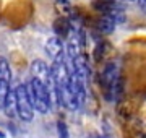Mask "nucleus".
<instances>
[{"label": "nucleus", "instance_id": "obj_5", "mask_svg": "<svg viewBox=\"0 0 146 138\" xmlns=\"http://www.w3.org/2000/svg\"><path fill=\"white\" fill-rule=\"evenodd\" d=\"M115 25H117V23H115L110 16L104 15L99 20V23H98V29H99L101 33H104V34H110V33L115 29Z\"/></svg>", "mask_w": 146, "mask_h": 138}, {"label": "nucleus", "instance_id": "obj_3", "mask_svg": "<svg viewBox=\"0 0 146 138\" xmlns=\"http://www.w3.org/2000/svg\"><path fill=\"white\" fill-rule=\"evenodd\" d=\"M13 91H15V101H16V115L20 117L23 122H31L34 119V109H33L29 98H28L26 86L18 85Z\"/></svg>", "mask_w": 146, "mask_h": 138}, {"label": "nucleus", "instance_id": "obj_4", "mask_svg": "<svg viewBox=\"0 0 146 138\" xmlns=\"http://www.w3.org/2000/svg\"><path fill=\"white\" fill-rule=\"evenodd\" d=\"M46 52L52 60H55V58L65 55V54H63L65 52V47H63V44H62V39H58L57 36H52L46 42Z\"/></svg>", "mask_w": 146, "mask_h": 138}, {"label": "nucleus", "instance_id": "obj_1", "mask_svg": "<svg viewBox=\"0 0 146 138\" xmlns=\"http://www.w3.org/2000/svg\"><path fill=\"white\" fill-rule=\"evenodd\" d=\"M26 86V93L28 98H29V102H31L34 112H39V114H49L50 107H52V94L47 86H44L42 83H39L37 80L31 78V80L25 83Z\"/></svg>", "mask_w": 146, "mask_h": 138}, {"label": "nucleus", "instance_id": "obj_7", "mask_svg": "<svg viewBox=\"0 0 146 138\" xmlns=\"http://www.w3.org/2000/svg\"><path fill=\"white\" fill-rule=\"evenodd\" d=\"M10 80H3V78H0V109H3L5 106V101H7V96L10 93Z\"/></svg>", "mask_w": 146, "mask_h": 138}, {"label": "nucleus", "instance_id": "obj_11", "mask_svg": "<svg viewBox=\"0 0 146 138\" xmlns=\"http://www.w3.org/2000/svg\"><path fill=\"white\" fill-rule=\"evenodd\" d=\"M57 2H60V3H67V0H57Z\"/></svg>", "mask_w": 146, "mask_h": 138}, {"label": "nucleus", "instance_id": "obj_10", "mask_svg": "<svg viewBox=\"0 0 146 138\" xmlns=\"http://www.w3.org/2000/svg\"><path fill=\"white\" fill-rule=\"evenodd\" d=\"M7 135H5V132H3V130H0V138H5Z\"/></svg>", "mask_w": 146, "mask_h": 138}, {"label": "nucleus", "instance_id": "obj_2", "mask_svg": "<svg viewBox=\"0 0 146 138\" xmlns=\"http://www.w3.org/2000/svg\"><path fill=\"white\" fill-rule=\"evenodd\" d=\"M101 86L104 91V96L107 101H115L117 94L120 91V73H119V65L110 62L106 65L104 72L101 75Z\"/></svg>", "mask_w": 146, "mask_h": 138}, {"label": "nucleus", "instance_id": "obj_8", "mask_svg": "<svg viewBox=\"0 0 146 138\" xmlns=\"http://www.w3.org/2000/svg\"><path fill=\"white\" fill-rule=\"evenodd\" d=\"M57 135L58 138H70V133H68V127L63 120H58L57 122Z\"/></svg>", "mask_w": 146, "mask_h": 138}, {"label": "nucleus", "instance_id": "obj_9", "mask_svg": "<svg viewBox=\"0 0 146 138\" xmlns=\"http://www.w3.org/2000/svg\"><path fill=\"white\" fill-rule=\"evenodd\" d=\"M91 138H110L109 135H93Z\"/></svg>", "mask_w": 146, "mask_h": 138}, {"label": "nucleus", "instance_id": "obj_6", "mask_svg": "<svg viewBox=\"0 0 146 138\" xmlns=\"http://www.w3.org/2000/svg\"><path fill=\"white\" fill-rule=\"evenodd\" d=\"M3 111L8 117H15L16 115V101H15V91L11 90L7 96L5 106H3Z\"/></svg>", "mask_w": 146, "mask_h": 138}]
</instances>
